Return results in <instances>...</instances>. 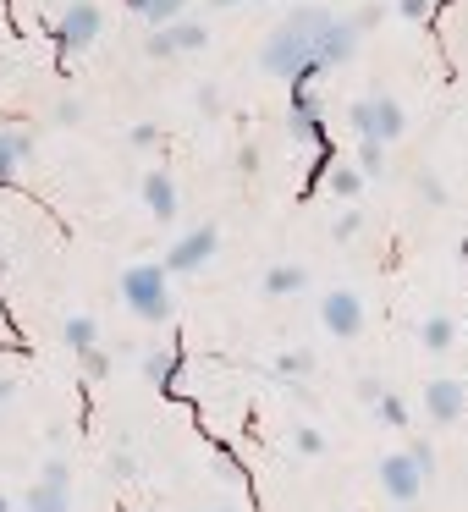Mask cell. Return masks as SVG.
Segmentation results:
<instances>
[{
	"label": "cell",
	"mask_w": 468,
	"mask_h": 512,
	"mask_svg": "<svg viewBox=\"0 0 468 512\" xmlns=\"http://www.w3.org/2000/svg\"><path fill=\"white\" fill-rule=\"evenodd\" d=\"M325 17H331L325 6H292L276 34L259 45V72H270L281 83H314L325 72L320 56H314V34H320Z\"/></svg>",
	"instance_id": "obj_1"
},
{
	"label": "cell",
	"mask_w": 468,
	"mask_h": 512,
	"mask_svg": "<svg viewBox=\"0 0 468 512\" xmlns=\"http://www.w3.org/2000/svg\"><path fill=\"white\" fill-rule=\"evenodd\" d=\"M122 303L149 325L171 320V270L166 265H133L122 276Z\"/></svg>",
	"instance_id": "obj_2"
},
{
	"label": "cell",
	"mask_w": 468,
	"mask_h": 512,
	"mask_svg": "<svg viewBox=\"0 0 468 512\" xmlns=\"http://www.w3.org/2000/svg\"><path fill=\"white\" fill-rule=\"evenodd\" d=\"M347 122H353L358 138H375V144H391V138L408 133V111H402L391 94H364V100H353Z\"/></svg>",
	"instance_id": "obj_3"
},
{
	"label": "cell",
	"mask_w": 468,
	"mask_h": 512,
	"mask_svg": "<svg viewBox=\"0 0 468 512\" xmlns=\"http://www.w3.org/2000/svg\"><path fill=\"white\" fill-rule=\"evenodd\" d=\"M100 28H105V12H100V6H94V0H72L67 12H61V23H56L61 56H83V50L100 39Z\"/></svg>",
	"instance_id": "obj_4"
},
{
	"label": "cell",
	"mask_w": 468,
	"mask_h": 512,
	"mask_svg": "<svg viewBox=\"0 0 468 512\" xmlns=\"http://www.w3.org/2000/svg\"><path fill=\"white\" fill-rule=\"evenodd\" d=\"M358 39H364V28L353 23V12L347 17H325L320 34H314V56H320V67H347V61L358 56Z\"/></svg>",
	"instance_id": "obj_5"
},
{
	"label": "cell",
	"mask_w": 468,
	"mask_h": 512,
	"mask_svg": "<svg viewBox=\"0 0 468 512\" xmlns=\"http://www.w3.org/2000/svg\"><path fill=\"white\" fill-rule=\"evenodd\" d=\"M215 248H221V232H215V226H193V232H182L177 243H171L166 270L171 276H193V270H204L215 259Z\"/></svg>",
	"instance_id": "obj_6"
},
{
	"label": "cell",
	"mask_w": 468,
	"mask_h": 512,
	"mask_svg": "<svg viewBox=\"0 0 468 512\" xmlns=\"http://www.w3.org/2000/svg\"><path fill=\"white\" fill-rule=\"evenodd\" d=\"M287 133L298 138V144H325V116H320V94H314V83H292Z\"/></svg>",
	"instance_id": "obj_7"
},
{
	"label": "cell",
	"mask_w": 468,
	"mask_h": 512,
	"mask_svg": "<svg viewBox=\"0 0 468 512\" xmlns=\"http://www.w3.org/2000/svg\"><path fill=\"white\" fill-rule=\"evenodd\" d=\"M380 485H386V496L397 501V507H413L430 479L419 474V463H413L408 452H386V457H380Z\"/></svg>",
	"instance_id": "obj_8"
},
{
	"label": "cell",
	"mask_w": 468,
	"mask_h": 512,
	"mask_svg": "<svg viewBox=\"0 0 468 512\" xmlns=\"http://www.w3.org/2000/svg\"><path fill=\"white\" fill-rule=\"evenodd\" d=\"M320 320H325V331L331 336H342V342H353L358 331H364V298L358 292H325L320 298Z\"/></svg>",
	"instance_id": "obj_9"
},
{
	"label": "cell",
	"mask_w": 468,
	"mask_h": 512,
	"mask_svg": "<svg viewBox=\"0 0 468 512\" xmlns=\"http://www.w3.org/2000/svg\"><path fill=\"white\" fill-rule=\"evenodd\" d=\"M463 408H468V386H463V380L441 375V380L424 386V419H430V424H457V419H463Z\"/></svg>",
	"instance_id": "obj_10"
},
{
	"label": "cell",
	"mask_w": 468,
	"mask_h": 512,
	"mask_svg": "<svg viewBox=\"0 0 468 512\" xmlns=\"http://www.w3.org/2000/svg\"><path fill=\"white\" fill-rule=\"evenodd\" d=\"M144 210L155 221H177V182H171V171H149L144 177Z\"/></svg>",
	"instance_id": "obj_11"
},
{
	"label": "cell",
	"mask_w": 468,
	"mask_h": 512,
	"mask_svg": "<svg viewBox=\"0 0 468 512\" xmlns=\"http://www.w3.org/2000/svg\"><path fill=\"white\" fill-rule=\"evenodd\" d=\"M28 155H34V133L0 127V182H17V171H23Z\"/></svg>",
	"instance_id": "obj_12"
},
{
	"label": "cell",
	"mask_w": 468,
	"mask_h": 512,
	"mask_svg": "<svg viewBox=\"0 0 468 512\" xmlns=\"http://www.w3.org/2000/svg\"><path fill=\"white\" fill-rule=\"evenodd\" d=\"M23 512H72V490L56 485V479H39V485H28Z\"/></svg>",
	"instance_id": "obj_13"
},
{
	"label": "cell",
	"mask_w": 468,
	"mask_h": 512,
	"mask_svg": "<svg viewBox=\"0 0 468 512\" xmlns=\"http://www.w3.org/2000/svg\"><path fill=\"white\" fill-rule=\"evenodd\" d=\"M303 287H309V270H303V265H270L265 270V292H270V298H298Z\"/></svg>",
	"instance_id": "obj_14"
},
{
	"label": "cell",
	"mask_w": 468,
	"mask_h": 512,
	"mask_svg": "<svg viewBox=\"0 0 468 512\" xmlns=\"http://www.w3.org/2000/svg\"><path fill=\"white\" fill-rule=\"evenodd\" d=\"M419 342H424V353H452L457 320H452V314H430V320L419 325Z\"/></svg>",
	"instance_id": "obj_15"
},
{
	"label": "cell",
	"mask_w": 468,
	"mask_h": 512,
	"mask_svg": "<svg viewBox=\"0 0 468 512\" xmlns=\"http://www.w3.org/2000/svg\"><path fill=\"white\" fill-rule=\"evenodd\" d=\"M61 336H67L72 353H83V347H100V320H94V314H72V320L61 325Z\"/></svg>",
	"instance_id": "obj_16"
},
{
	"label": "cell",
	"mask_w": 468,
	"mask_h": 512,
	"mask_svg": "<svg viewBox=\"0 0 468 512\" xmlns=\"http://www.w3.org/2000/svg\"><path fill=\"white\" fill-rule=\"evenodd\" d=\"M166 28H171V45H177V56H188V50H204V45H210V28L193 23V17H177V23H166Z\"/></svg>",
	"instance_id": "obj_17"
},
{
	"label": "cell",
	"mask_w": 468,
	"mask_h": 512,
	"mask_svg": "<svg viewBox=\"0 0 468 512\" xmlns=\"http://www.w3.org/2000/svg\"><path fill=\"white\" fill-rule=\"evenodd\" d=\"M276 375L281 380H309L314 375V353L309 347H287V353L276 358Z\"/></svg>",
	"instance_id": "obj_18"
},
{
	"label": "cell",
	"mask_w": 468,
	"mask_h": 512,
	"mask_svg": "<svg viewBox=\"0 0 468 512\" xmlns=\"http://www.w3.org/2000/svg\"><path fill=\"white\" fill-rule=\"evenodd\" d=\"M358 177H386V144H375V138H358Z\"/></svg>",
	"instance_id": "obj_19"
},
{
	"label": "cell",
	"mask_w": 468,
	"mask_h": 512,
	"mask_svg": "<svg viewBox=\"0 0 468 512\" xmlns=\"http://www.w3.org/2000/svg\"><path fill=\"white\" fill-rule=\"evenodd\" d=\"M144 375L155 380V386H166V380L177 375V353H171V347H149V353H144Z\"/></svg>",
	"instance_id": "obj_20"
},
{
	"label": "cell",
	"mask_w": 468,
	"mask_h": 512,
	"mask_svg": "<svg viewBox=\"0 0 468 512\" xmlns=\"http://www.w3.org/2000/svg\"><path fill=\"white\" fill-rule=\"evenodd\" d=\"M375 419L391 424V430H408V402L391 397V391H380V397H375Z\"/></svg>",
	"instance_id": "obj_21"
},
{
	"label": "cell",
	"mask_w": 468,
	"mask_h": 512,
	"mask_svg": "<svg viewBox=\"0 0 468 512\" xmlns=\"http://www.w3.org/2000/svg\"><path fill=\"white\" fill-rule=\"evenodd\" d=\"M325 188H331L336 199H358V188H364V177H358V166H331V177H325Z\"/></svg>",
	"instance_id": "obj_22"
},
{
	"label": "cell",
	"mask_w": 468,
	"mask_h": 512,
	"mask_svg": "<svg viewBox=\"0 0 468 512\" xmlns=\"http://www.w3.org/2000/svg\"><path fill=\"white\" fill-rule=\"evenodd\" d=\"M144 17H149L155 28H166V23H177V17H188V0H149Z\"/></svg>",
	"instance_id": "obj_23"
},
{
	"label": "cell",
	"mask_w": 468,
	"mask_h": 512,
	"mask_svg": "<svg viewBox=\"0 0 468 512\" xmlns=\"http://www.w3.org/2000/svg\"><path fill=\"white\" fill-rule=\"evenodd\" d=\"M78 369H83V380H105V375H111V358H105L100 347H83V353H78Z\"/></svg>",
	"instance_id": "obj_24"
},
{
	"label": "cell",
	"mask_w": 468,
	"mask_h": 512,
	"mask_svg": "<svg viewBox=\"0 0 468 512\" xmlns=\"http://www.w3.org/2000/svg\"><path fill=\"white\" fill-rule=\"evenodd\" d=\"M144 56H149V61H166V56H177V45H171V28H155V34L144 39Z\"/></svg>",
	"instance_id": "obj_25"
},
{
	"label": "cell",
	"mask_w": 468,
	"mask_h": 512,
	"mask_svg": "<svg viewBox=\"0 0 468 512\" xmlns=\"http://www.w3.org/2000/svg\"><path fill=\"white\" fill-rule=\"evenodd\" d=\"M358 226H364V215H358V210H342V215L331 221V237H336V243H353Z\"/></svg>",
	"instance_id": "obj_26"
},
{
	"label": "cell",
	"mask_w": 468,
	"mask_h": 512,
	"mask_svg": "<svg viewBox=\"0 0 468 512\" xmlns=\"http://www.w3.org/2000/svg\"><path fill=\"white\" fill-rule=\"evenodd\" d=\"M408 457L419 463V474H424V479L435 474V446H430V441H408Z\"/></svg>",
	"instance_id": "obj_27"
},
{
	"label": "cell",
	"mask_w": 468,
	"mask_h": 512,
	"mask_svg": "<svg viewBox=\"0 0 468 512\" xmlns=\"http://www.w3.org/2000/svg\"><path fill=\"white\" fill-rule=\"evenodd\" d=\"M199 111L204 116H221L226 111V100H221V89H215V83H199Z\"/></svg>",
	"instance_id": "obj_28"
},
{
	"label": "cell",
	"mask_w": 468,
	"mask_h": 512,
	"mask_svg": "<svg viewBox=\"0 0 468 512\" xmlns=\"http://www.w3.org/2000/svg\"><path fill=\"white\" fill-rule=\"evenodd\" d=\"M298 452H303V457H320V452H325V435L303 424V430H298Z\"/></svg>",
	"instance_id": "obj_29"
},
{
	"label": "cell",
	"mask_w": 468,
	"mask_h": 512,
	"mask_svg": "<svg viewBox=\"0 0 468 512\" xmlns=\"http://www.w3.org/2000/svg\"><path fill=\"white\" fill-rule=\"evenodd\" d=\"M127 138H133V149H155V144H160V127H155V122H138Z\"/></svg>",
	"instance_id": "obj_30"
},
{
	"label": "cell",
	"mask_w": 468,
	"mask_h": 512,
	"mask_svg": "<svg viewBox=\"0 0 468 512\" xmlns=\"http://www.w3.org/2000/svg\"><path fill=\"white\" fill-rule=\"evenodd\" d=\"M105 468H111V479H133V474H138L133 452H111V463H105Z\"/></svg>",
	"instance_id": "obj_31"
},
{
	"label": "cell",
	"mask_w": 468,
	"mask_h": 512,
	"mask_svg": "<svg viewBox=\"0 0 468 512\" xmlns=\"http://www.w3.org/2000/svg\"><path fill=\"white\" fill-rule=\"evenodd\" d=\"M397 17H408V23H424V17H430V0H397Z\"/></svg>",
	"instance_id": "obj_32"
},
{
	"label": "cell",
	"mask_w": 468,
	"mask_h": 512,
	"mask_svg": "<svg viewBox=\"0 0 468 512\" xmlns=\"http://www.w3.org/2000/svg\"><path fill=\"white\" fill-rule=\"evenodd\" d=\"M419 199H430V204H446V182H441V177H419Z\"/></svg>",
	"instance_id": "obj_33"
},
{
	"label": "cell",
	"mask_w": 468,
	"mask_h": 512,
	"mask_svg": "<svg viewBox=\"0 0 468 512\" xmlns=\"http://www.w3.org/2000/svg\"><path fill=\"white\" fill-rule=\"evenodd\" d=\"M39 479H56V485H72V468H67V457H50L45 463V474Z\"/></svg>",
	"instance_id": "obj_34"
},
{
	"label": "cell",
	"mask_w": 468,
	"mask_h": 512,
	"mask_svg": "<svg viewBox=\"0 0 468 512\" xmlns=\"http://www.w3.org/2000/svg\"><path fill=\"white\" fill-rule=\"evenodd\" d=\"M56 122H61V127H78V122H83V105H78V100H61V105H56Z\"/></svg>",
	"instance_id": "obj_35"
},
{
	"label": "cell",
	"mask_w": 468,
	"mask_h": 512,
	"mask_svg": "<svg viewBox=\"0 0 468 512\" xmlns=\"http://www.w3.org/2000/svg\"><path fill=\"white\" fill-rule=\"evenodd\" d=\"M237 171H248V177L259 171V149H254V144H248V149H237Z\"/></svg>",
	"instance_id": "obj_36"
},
{
	"label": "cell",
	"mask_w": 468,
	"mask_h": 512,
	"mask_svg": "<svg viewBox=\"0 0 468 512\" xmlns=\"http://www.w3.org/2000/svg\"><path fill=\"white\" fill-rule=\"evenodd\" d=\"M380 391H386V386H380V380H375V375H364V380H358V397H364V402H369V408H375V397H380Z\"/></svg>",
	"instance_id": "obj_37"
},
{
	"label": "cell",
	"mask_w": 468,
	"mask_h": 512,
	"mask_svg": "<svg viewBox=\"0 0 468 512\" xmlns=\"http://www.w3.org/2000/svg\"><path fill=\"white\" fill-rule=\"evenodd\" d=\"M380 17H386V12H380V6H364V12H353V23H358V28H364V34H369V28L380 23Z\"/></svg>",
	"instance_id": "obj_38"
},
{
	"label": "cell",
	"mask_w": 468,
	"mask_h": 512,
	"mask_svg": "<svg viewBox=\"0 0 468 512\" xmlns=\"http://www.w3.org/2000/svg\"><path fill=\"white\" fill-rule=\"evenodd\" d=\"M12 397H17V380H6V375H0V408H6Z\"/></svg>",
	"instance_id": "obj_39"
},
{
	"label": "cell",
	"mask_w": 468,
	"mask_h": 512,
	"mask_svg": "<svg viewBox=\"0 0 468 512\" xmlns=\"http://www.w3.org/2000/svg\"><path fill=\"white\" fill-rule=\"evenodd\" d=\"M210 6H215V12H226V6H243V0H210Z\"/></svg>",
	"instance_id": "obj_40"
},
{
	"label": "cell",
	"mask_w": 468,
	"mask_h": 512,
	"mask_svg": "<svg viewBox=\"0 0 468 512\" xmlns=\"http://www.w3.org/2000/svg\"><path fill=\"white\" fill-rule=\"evenodd\" d=\"M6 270H12V259H6V254H0V281H6Z\"/></svg>",
	"instance_id": "obj_41"
},
{
	"label": "cell",
	"mask_w": 468,
	"mask_h": 512,
	"mask_svg": "<svg viewBox=\"0 0 468 512\" xmlns=\"http://www.w3.org/2000/svg\"><path fill=\"white\" fill-rule=\"evenodd\" d=\"M127 6H133V12H144V6H149V0H127Z\"/></svg>",
	"instance_id": "obj_42"
},
{
	"label": "cell",
	"mask_w": 468,
	"mask_h": 512,
	"mask_svg": "<svg viewBox=\"0 0 468 512\" xmlns=\"http://www.w3.org/2000/svg\"><path fill=\"white\" fill-rule=\"evenodd\" d=\"M0 512H12V496H0Z\"/></svg>",
	"instance_id": "obj_43"
},
{
	"label": "cell",
	"mask_w": 468,
	"mask_h": 512,
	"mask_svg": "<svg viewBox=\"0 0 468 512\" xmlns=\"http://www.w3.org/2000/svg\"><path fill=\"white\" fill-rule=\"evenodd\" d=\"M221 512H237V507H221Z\"/></svg>",
	"instance_id": "obj_44"
}]
</instances>
